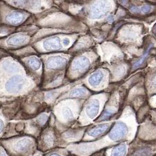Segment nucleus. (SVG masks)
Masks as SVG:
<instances>
[{
    "label": "nucleus",
    "instance_id": "obj_1",
    "mask_svg": "<svg viewBox=\"0 0 156 156\" xmlns=\"http://www.w3.org/2000/svg\"><path fill=\"white\" fill-rule=\"evenodd\" d=\"M68 4L69 15L86 25L89 30H99L107 38L116 22L129 17L117 1H72Z\"/></svg>",
    "mask_w": 156,
    "mask_h": 156
},
{
    "label": "nucleus",
    "instance_id": "obj_2",
    "mask_svg": "<svg viewBox=\"0 0 156 156\" xmlns=\"http://www.w3.org/2000/svg\"><path fill=\"white\" fill-rule=\"evenodd\" d=\"M138 126L134 110L126 106L111 130L104 137L93 142L70 144L66 148L71 156H90L119 143L131 142L136 136Z\"/></svg>",
    "mask_w": 156,
    "mask_h": 156
},
{
    "label": "nucleus",
    "instance_id": "obj_3",
    "mask_svg": "<svg viewBox=\"0 0 156 156\" xmlns=\"http://www.w3.org/2000/svg\"><path fill=\"white\" fill-rule=\"evenodd\" d=\"M37 86L15 56L0 58V97L24 96Z\"/></svg>",
    "mask_w": 156,
    "mask_h": 156
},
{
    "label": "nucleus",
    "instance_id": "obj_4",
    "mask_svg": "<svg viewBox=\"0 0 156 156\" xmlns=\"http://www.w3.org/2000/svg\"><path fill=\"white\" fill-rule=\"evenodd\" d=\"M148 34L147 24L131 20L118 29L112 41L119 45L130 61L140 54Z\"/></svg>",
    "mask_w": 156,
    "mask_h": 156
},
{
    "label": "nucleus",
    "instance_id": "obj_5",
    "mask_svg": "<svg viewBox=\"0 0 156 156\" xmlns=\"http://www.w3.org/2000/svg\"><path fill=\"white\" fill-rule=\"evenodd\" d=\"M43 63V76L40 89L48 90L71 83L66 79V72L73 56L68 53L40 55Z\"/></svg>",
    "mask_w": 156,
    "mask_h": 156
},
{
    "label": "nucleus",
    "instance_id": "obj_6",
    "mask_svg": "<svg viewBox=\"0 0 156 156\" xmlns=\"http://www.w3.org/2000/svg\"><path fill=\"white\" fill-rule=\"evenodd\" d=\"M84 101L85 100L69 99L61 100L54 104L51 113L58 131H65L76 124Z\"/></svg>",
    "mask_w": 156,
    "mask_h": 156
},
{
    "label": "nucleus",
    "instance_id": "obj_7",
    "mask_svg": "<svg viewBox=\"0 0 156 156\" xmlns=\"http://www.w3.org/2000/svg\"><path fill=\"white\" fill-rule=\"evenodd\" d=\"M81 34H56L36 40L30 44L37 54L68 53Z\"/></svg>",
    "mask_w": 156,
    "mask_h": 156
},
{
    "label": "nucleus",
    "instance_id": "obj_8",
    "mask_svg": "<svg viewBox=\"0 0 156 156\" xmlns=\"http://www.w3.org/2000/svg\"><path fill=\"white\" fill-rule=\"evenodd\" d=\"M100 57L94 48L74 55L67 67L66 79L69 83L78 81L100 67Z\"/></svg>",
    "mask_w": 156,
    "mask_h": 156
},
{
    "label": "nucleus",
    "instance_id": "obj_9",
    "mask_svg": "<svg viewBox=\"0 0 156 156\" xmlns=\"http://www.w3.org/2000/svg\"><path fill=\"white\" fill-rule=\"evenodd\" d=\"M111 92H104L94 94L85 100L77 122L72 128L86 127L94 124L101 115Z\"/></svg>",
    "mask_w": 156,
    "mask_h": 156
},
{
    "label": "nucleus",
    "instance_id": "obj_10",
    "mask_svg": "<svg viewBox=\"0 0 156 156\" xmlns=\"http://www.w3.org/2000/svg\"><path fill=\"white\" fill-rule=\"evenodd\" d=\"M40 30L37 24L24 25L9 36L0 38V49L16 51L31 44L33 37Z\"/></svg>",
    "mask_w": 156,
    "mask_h": 156
},
{
    "label": "nucleus",
    "instance_id": "obj_11",
    "mask_svg": "<svg viewBox=\"0 0 156 156\" xmlns=\"http://www.w3.org/2000/svg\"><path fill=\"white\" fill-rule=\"evenodd\" d=\"M0 144L9 156H34L37 151V140L27 135L0 139Z\"/></svg>",
    "mask_w": 156,
    "mask_h": 156
},
{
    "label": "nucleus",
    "instance_id": "obj_12",
    "mask_svg": "<svg viewBox=\"0 0 156 156\" xmlns=\"http://www.w3.org/2000/svg\"><path fill=\"white\" fill-rule=\"evenodd\" d=\"M118 4L137 21L151 24L156 20V1L119 0Z\"/></svg>",
    "mask_w": 156,
    "mask_h": 156
},
{
    "label": "nucleus",
    "instance_id": "obj_13",
    "mask_svg": "<svg viewBox=\"0 0 156 156\" xmlns=\"http://www.w3.org/2000/svg\"><path fill=\"white\" fill-rule=\"evenodd\" d=\"M111 92L100 117L94 124L116 121L122 114L124 107V92L118 85H110L108 92Z\"/></svg>",
    "mask_w": 156,
    "mask_h": 156
},
{
    "label": "nucleus",
    "instance_id": "obj_14",
    "mask_svg": "<svg viewBox=\"0 0 156 156\" xmlns=\"http://www.w3.org/2000/svg\"><path fill=\"white\" fill-rule=\"evenodd\" d=\"M156 56V37L150 34L147 35L142 50L135 58L130 60L131 73L130 75L140 70L151 67Z\"/></svg>",
    "mask_w": 156,
    "mask_h": 156
},
{
    "label": "nucleus",
    "instance_id": "obj_15",
    "mask_svg": "<svg viewBox=\"0 0 156 156\" xmlns=\"http://www.w3.org/2000/svg\"><path fill=\"white\" fill-rule=\"evenodd\" d=\"M33 16V15L23 10L11 6L5 1L0 2V24L19 28Z\"/></svg>",
    "mask_w": 156,
    "mask_h": 156
},
{
    "label": "nucleus",
    "instance_id": "obj_16",
    "mask_svg": "<svg viewBox=\"0 0 156 156\" xmlns=\"http://www.w3.org/2000/svg\"><path fill=\"white\" fill-rule=\"evenodd\" d=\"M80 80L90 91L97 94L108 90L110 85V74L108 69L99 67Z\"/></svg>",
    "mask_w": 156,
    "mask_h": 156
},
{
    "label": "nucleus",
    "instance_id": "obj_17",
    "mask_svg": "<svg viewBox=\"0 0 156 156\" xmlns=\"http://www.w3.org/2000/svg\"><path fill=\"white\" fill-rule=\"evenodd\" d=\"M94 49L100 57V66L128 60L122 48L113 41H105L101 44H97Z\"/></svg>",
    "mask_w": 156,
    "mask_h": 156
},
{
    "label": "nucleus",
    "instance_id": "obj_18",
    "mask_svg": "<svg viewBox=\"0 0 156 156\" xmlns=\"http://www.w3.org/2000/svg\"><path fill=\"white\" fill-rule=\"evenodd\" d=\"M37 151L45 153L56 148H59V132L54 125L52 113L49 124L41 130L37 138Z\"/></svg>",
    "mask_w": 156,
    "mask_h": 156
},
{
    "label": "nucleus",
    "instance_id": "obj_19",
    "mask_svg": "<svg viewBox=\"0 0 156 156\" xmlns=\"http://www.w3.org/2000/svg\"><path fill=\"white\" fill-rule=\"evenodd\" d=\"M29 76L36 82L37 86L41 85L43 76V63L38 54H31L17 57Z\"/></svg>",
    "mask_w": 156,
    "mask_h": 156
},
{
    "label": "nucleus",
    "instance_id": "obj_20",
    "mask_svg": "<svg viewBox=\"0 0 156 156\" xmlns=\"http://www.w3.org/2000/svg\"><path fill=\"white\" fill-rule=\"evenodd\" d=\"M100 67H105L109 70L110 85L122 83L130 76L131 73V62L128 60H124L109 65H101Z\"/></svg>",
    "mask_w": 156,
    "mask_h": 156
},
{
    "label": "nucleus",
    "instance_id": "obj_21",
    "mask_svg": "<svg viewBox=\"0 0 156 156\" xmlns=\"http://www.w3.org/2000/svg\"><path fill=\"white\" fill-rule=\"evenodd\" d=\"M7 4L28 12L40 13L51 8L53 1H5Z\"/></svg>",
    "mask_w": 156,
    "mask_h": 156
},
{
    "label": "nucleus",
    "instance_id": "obj_22",
    "mask_svg": "<svg viewBox=\"0 0 156 156\" xmlns=\"http://www.w3.org/2000/svg\"><path fill=\"white\" fill-rule=\"evenodd\" d=\"M156 142H147L135 137L129 144L127 156H155Z\"/></svg>",
    "mask_w": 156,
    "mask_h": 156
},
{
    "label": "nucleus",
    "instance_id": "obj_23",
    "mask_svg": "<svg viewBox=\"0 0 156 156\" xmlns=\"http://www.w3.org/2000/svg\"><path fill=\"white\" fill-rule=\"evenodd\" d=\"M115 121L92 124L87 127L81 142H90L104 137L111 130Z\"/></svg>",
    "mask_w": 156,
    "mask_h": 156
},
{
    "label": "nucleus",
    "instance_id": "obj_24",
    "mask_svg": "<svg viewBox=\"0 0 156 156\" xmlns=\"http://www.w3.org/2000/svg\"><path fill=\"white\" fill-rule=\"evenodd\" d=\"M87 127L70 128L59 133V148H67L70 144L81 142Z\"/></svg>",
    "mask_w": 156,
    "mask_h": 156
},
{
    "label": "nucleus",
    "instance_id": "obj_25",
    "mask_svg": "<svg viewBox=\"0 0 156 156\" xmlns=\"http://www.w3.org/2000/svg\"><path fill=\"white\" fill-rule=\"evenodd\" d=\"M92 94H94V93L90 91L89 89H87L79 80L78 81L73 83L71 88L68 91L59 97L58 99L56 100V103L61 100L69 99H81L85 101Z\"/></svg>",
    "mask_w": 156,
    "mask_h": 156
},
{
    "label": "nucleus",
    "instance_id": "obj_26",
    "mask_svg": "<svg viewBox=\"0 0 156 156\" xmlns=\"http://www.w3.org/2000/svg\"><path fill=\"white\" fill-rule=\"evenodd\" d=\"M135 137L142 141L156 142V124L149 116L139 124Z\"/></svg>",
    "mask_w": 156,
    "mask_h": 156
},
{
    "label": "nucleus",
    "instance_id": "obj_27",
    "mask_svg": "<svg viewBox=\"0 0 156 156\" xmlns=\"http://www.w3.org/2000/svg\"><path fill=\"white\" fill-rule=\"evenodd\" d=\"M97 45V42L90 36L89 33L85 34H81L75 42L73 47L69 49L68 54L72 56L80 54V53L90 51L94 49Z\"/></svg>",
    "mask_w": 156,
    "mask_h": 156
},
{
    "label": "nucleus",
    "instance_id": "obj_28",
    "mask_svg": "<svg viewBox=\"0 0 156 156\" xmlns=\"http://www.w3.org/2000/svg\"><path fill=\"white\" fill-rule=\"evenodd\" d=\"M144 83L148 97L156 95V66L144 69Z\"/></svg>",
    "mask_w": 156,
    "mask_h": 156
},
{
    "label": "nucleus",
    "instance_id": "obj_29",
    "mask_svg": "<svg viewBox=\"0 0 156 156\" xmlns=\"http://www.w3.org/2000/svg\"><path fill=\"white\" fill-rule=\"evenodd\" d=\"M129 142H124L105 149V156H127Z\"/></svg>",
    "mask_w": 156,
    "mask_h": 156
},
{
    "label": "nucleus",
    "instance_id": "obj_30",
    "mask_svg": "<svg viewBox=\"0 0 156 156\" xmlns=\"http://www.w3.org/2000/svg\"><path fill=\"white\" fill-rule=\"evenodd\" d=\"M44 156H71L66 148H56L45 153Z\"/></svg>",
    "mask_w": 156,
    "mask_h": 156
},
{
    "label": "nucleus",
    "instance_id": "obj_31",
    "mask_svg": "<svg viewBox=\"0 0 156 156\" xmlns=\"http://www.w3.org/2000/svg\"><path fill=\"white\" fill-rule=\"evenodd\" d=\"M6 129V119H4L3 117H0V137H3V133Z\"/></svg>",
    "mask_w": 156,
    "mask_h": 156
},
{
    "label": "nucleus",
    "instance_id": "obj_32",
    "mask_svg": "<svg viewBox=\"0 0 156 156\" xmlns=\"http://www.w3.org/2000/svg\"><path fill=\"white\" fill-rule=\"evenodd\" d=\"M148 105L151 108V109L156 110V95L148 97Z\"/></svg>",
    "mask_w": 156,
    "mask_h": 156
},
{
    "label": "nucleus",
    "instance_id": "obj_33",
    "mask_svg": "<svg viewBox=\"0 0 156 156\" xmlns=\"http://www.w3.org/2000/svg\"><path fill=\"white\" fill-rule=\"evenodd\" d=\"M149 117L152 122L156 124V110L151 109L149 113Z\"/></svg>",
    "mask_w": 156,
    "mask_h": 156
},
{
    "label": "nucleus",
    "instance_id": "obj_34",
    "mask_svg": "<svg viewBox=\"0 0 156 156\" xmlns=\"http://www.w3.org/2000/svg\"><path fill=\"white\" fill-rule=\"evenodd\" d=\"M0 156H9L6 150L4 149V147L1 144H0Z\"/></svg>",
    "mask_w": 156,
    "mask_h": 156
},
{
    "label": "nucleus",
    "instance_id": "obj_35",
    "mask_svg": "<svg viewBox=\"0 0 156 156\" xmlns=\"http://www.w3.org/2000/svg\"><path fill=\"white\" fill-rule=\"evenodd\" d=\"M104 154H105V149L101 151H99V152L95 153H94V154H92L90 156H105Z\"/></svg>",
    "mask_w": 156,
    "mask_h": 156
},
{
    "label": "nucleus",
    "instance_id": "obj_36",
    "mask_svg": "<svg viewBox=\"0 0 156 156\" xmlns=\"http://www.w3.org/2000/svg\"><path fill=\"white\" fill-rule=\"evenodd\" d=\"M44 153H43L37 151L34 156H44Z\"/></svg>",
    "mask_w": 156,
    "mask_h": 156
},
{
    "label": "nucleus",
    "instance_id": "obj_37",
    "mask_svg": "<svg viewBox=\"0 0 156 156\" xmlns=\"http://www.w3.org/2000/svg\"><path fill=\"white\" fill-rule=\"evenodd\" d=\"M155 66H156V56L155 58L154 61H153V65H152L151 67H155Z\"/></svg>",
    "mask_w": 156,
    "mask_h": 156
},
{
    "label": "nucleus",
    "instance_id": "obj_38",
    "mask_svg": "<svg viewBox=\"0 0 156 156\" xmlns=\"http://www.w3.org/2000/svg\"><path fill=\"white\" fill-rule=\"evenodd\" d=\"M155 156H156V155H155Z\"/></svg>",
    "mask_w": 156,
    "mask_h": 156
}]
</instances>
